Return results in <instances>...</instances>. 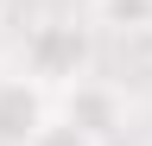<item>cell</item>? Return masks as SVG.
<instances>
[{"mask_svg": "<svg viewBox=\"0 0 152 146\" xmlns=\"http://www.w3.org/2000/svg\"><path fill=\"white\" fill-rule=\"evenodd\" d=\"M89 64H95L89 26H76V19H45V26L26 32V76L45 83V89H57V95H64L70 83H83Z\"/></svg>", "mask_w": 152, "mask_h": 146, "instance_id": "cell-1", "label": "cell"}, {"mask_svg": "<svg viewBox=\"0 0 152 146\" xmlns=\"http://www.w3.org/2000/svg\"><path fill=\"white\" fill-rule=\"evenodd\" d=\"M57 114H64L89 146H102V140H114V134L127 127V102H121V89H114V83L83 76V83L64 89V108H57Z\"/></svg>", "mask_w": 152, "mask_h": 146, "instance_id": "cell-2", "label": "cell"}, {"mask_svg": "<svg viewBox=\"0 0 152 146\" xmlns=\"http://www.w3.org/2000/svg\"><path fill=\"white\" fill-rule=\"evenodd\" d=\"M51 121V89L32 76H0V146H26Z\"/></svg>", "mask_w": 152, "mask_h": 146, "instance_id": "cell-3", "label": "cell"}, {"mask_svg": "<svg viewBox=\"0 0 152 146\" xmlns=\"http://www.w3.org/2000/svg\"><path fill=\"white\" fill-rule=\"evenodd\" d=\"M95 19L114 26V32H146L152 26V0H89Z\"/></svg>", "mask_w": 152, "mask_h": 146, "instance_id": "cell-4", "label": "cell"}, {"mask_svg": "<svg viewBox=\"0 0 152 146\" xmlns=\"http://www.w3.org/2000/svg\"><path fill=\"white\" fill-rule=\"evenodd\" d=\"M26 146H89V140H83V134H76V127H70L64 114H51V121H45V127H38V134H32Z\"/></svg>", "mask_w": 152, "mask_h": 146, "instance_id": "cell-5", "label": "cell"}]
</instances>
